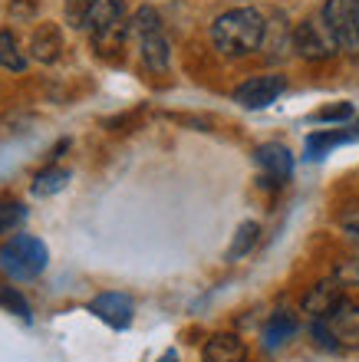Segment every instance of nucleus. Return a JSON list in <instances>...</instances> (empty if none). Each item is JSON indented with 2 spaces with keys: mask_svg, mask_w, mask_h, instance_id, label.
<instances>
[{
  "mask_svg": "<svg viewBox=\"0 0 359 362\" xmlns=\"http://www.w3.org/2000/svg\"><path fill=\"white\" fill-rule=\"evenodd\" d=\"M267 20L254 7H234L211 23V43L221 57H251L264 43Z\"/></svg>",
  "mask_w": 359,
  "mask_h": 362,
  "instance_id": "obj_1",
  "label": "nucleus"
},
{
  "mask_svg": "<svg viewBox=\"0 0 359 362\" xmlns=\"http://www.w3.org/2000/svg\"><path fill=\"white\" fill-rule=\"evenodd\" d=\"M310 329L320 349H330V353L359 349V303L340 296V303L333 306L330 313L317 316Z\"/></svg>",
  "mask_w": 359,
  "mask_h": 362,
  "instance_id": "obj_2",
  "label": "nucleus"
},
{
  "mask_svg": "<svg viewBox=\"0 0 359 362\" xmlns=\"http://www.w3.org/2000/svg\"><path fill=\"white\" fill-rule=\"evenodd\" d=\"M86 30L93 37V47L103 53V57H115L122 49L125 40V7L122 0H93L89 7V17H86Z\"/></svg>",
  "mask_w": 359,
  "mask_h": 362,
  "instance_id": "obj_3",
  "label": "nucleus"
},
{
  "mask_svg": "<svg viewBox=\"0 0 359 362\" xmlns=\"http://www.w3.org/2000/svg\"><path fill=\"white\" fill-rule=\"evenodd\" d=\"M50 250L47 244L33 234H17L0 247V270L13 280H33L47 270Z\"/></svg>",
  "mask_w": 359,
  "mask_h": 362,
  "instance_id": "obj_4",
  "label": "nucleus"
},
{
  "mask_svg": "<svg viewBox=\"0 0 359 362\" xmlns=\"http://www.w3.org/2000/svg\"><path fill=\"white\" fill-rule=\"evenodd\" d=\"M135 37H139V53H142V63L152 73H165L171 66V47L169 37L161 30V17L155 7H139L135 10L132 23H129Z\"/></svg>",
  "mask_w": 359,
  "mask_h": 362,
  "instance_id": "obj_5",
  "label": "nucleus"
},
{
  "mask_svg": "<svg viewBox=\"0 0 359 362\" xmlns=\"http://www.w3.org/2000/svg\"><path fill=\"white\" fill-rule=\"evenodd\" d=\"M290 47L307 63H326V59H333L340 53L336 40H333V33L326 30V23L320 17H310V20H303V23H297L290 33Z\"/></svg>",
  "mask_w": 359,
  "mask_h": 362,
  "instance_id": "obj_6",
  "label": "nucleus"
},
{
  "mask_svg": "<svg viewBox=\"0 0 359 362\" xmlns=\"http://www.w3.org/2000/svg\"><path fill=\"white\" fill-rule=\"evenodd\" d=\"M320 20L333 33L340 53L359 59V27H356V13H353V0H326Z\"/></svg>",
  "mask_w": 359,
  "mask_h": 362,
  "instance_id": "obj_7",
  "label": "nucleus"
},
{
  "mask_svg": "<svg viewBox=\"0 0 359 362\" xmlns=\"http://www.w3.org/2000/svg\"><path fill=\"white\" fill-rule=\"evenodd\" d=\"M287 89V76L274 73V76H254L241 83L234 89V103L241 109H267L270 103H277V95Z\"/></svg>",
  "mask_w": 359,
  "mask_h": 362,
  "instance_id": "obj_8",
  "label": "nucleus"
},
{
  "mask_svg": "<svg viewBox=\"0 0 359 362\" xmlns=\"http://www.w3.org/2000/svg\"><path fill=\"white\" fill-rule=\"evenodd\" d=\"M254 162H257V168L264 172V185H284L293 175V155H290V148L280 142L257 145Z\"/></svg>",
  "mask_w": 359,
  "mask_h": 362,
  "instance_id": "obj_9",
  "label": "nucleus"
},
{
  "mask_svg": "<svg viewBox=\"0 0 359 362\" xmlns=\"http://www.w3.org/2000/svg\"><path fill=\"white\" fill-rule=\"evenodd\" d=\"M89 313H96L103 323L113 326V329H129L135 303H132V296H125V293H99L93 303H89Z\"/></svg>",
  "mask_w": 359,
  "mask_h": 362,
  "instance_id": "obj_10",
  "label": "nucleus"
},
{
  "mask_svg": "<svg viewBox=\"0 0 359 362\" xmlns=\"http://www.w3.org/2000/svg\"><path fill=\"white\" fill-rule=\"evenodd\" d=\"M340 280L336 276H326V280H317V284L303 293V300H300V310L307 316H323V313H330L333 306L340 303V296H343V290H340Z\"/></svg>",
  "mask_w": 359,
  "mask_h": 362,
  "instance_id": "obj_11",
  "label": "nucleus"
},
{
  "mask_svg": "<svg viewBox=\"0 0 359 362\" xmlns=\"http://www.w3.org/2000/svg\"><path fill=\"white\" fill-rule=\"evenodd\" d=\"M247 346L234 333H215L201 349V362H244Z\"/></svg>",
  "mask_w": 359,
  "mask_h": 362,
  "instance_id": "obj_12",
  "label": "nucleus"
},
{
  "mask_svg": "<svg viewBox=\"0 0 359 362\" xmlns=\"http://www.w3.org/2000/svg\"><path fill=\"white\" fill-rule=\"evenodd\" d=\"M297 333H300V316L290 313V310H277V313L267 320L261 339H264V349L274 353V349H280V346L290 343Z\"/></svg>",
  "mask_w": 359,
  "mask_h": 362,
  "instance_id": "obj_13",
  "label": "nucleus"
},
{
  "mask_svg": "<svg viewBox=\"0 0 359 362\" xmlns=\"http://www.w3.org/2000/svg\"><path fill=\"white\" fill-rule=\"evenodd\" d=\"M63 53V33L57 23H40L30 37V57L37 63H57Z\"/></svg>",
  "mask_w": 359,
  "mask_h": 362,
  "instance_id": "obj_14",
  "label": "nucleus"
},
{
  "mask_svg": "<svg viewBox=\"0 0 359 362\" xmlns=\"http://www.w3.org/2000/svg\"><path fill=\"white\" fill-rule=\"evenodd\" d=\"M67 185H69V172H67V168H57V165H50V168L37 172V178H33L30 191H33L37 198H50V194L63 191Z\"/></svg>",
  "mask_w": 359,
  "mask_h": 362,
  "instance_id": "obj_15",
  "label": "nucleus"
},
{
  "mask_svg": "<svg viewBox=\"0 0 359 362\" xmlns=\"http://www.w3.org/2000/svg\"><path fill=\"white\" fill-rule=\"evenodd\" d=\"M257 238H261V224H257V221H244V224L234 230V240H231V247H227V260L247 257L251 247L257 244Z\"/></svg>",
  "mask_w": 359,
  "mask_h": 362,
  "instance_id": "obj_16",
  "label": "nucleus"
},
{
  "mask_svg": "<svg viewBox=\"0 0 359 362\" xmlns=\"http://www.w3.org/2000/svg\"><path fill=\"white\" fill-rule=\"evenodd\" d=\"M0 66L10 69V73H23L27 69V57H23L17 37L7 33V30H0Z\"/></svg>",
  "mask_w": 359,
  "mask_h": 362,
  "instance_id": "obj_17",
  "label": "nucleus"
},
{
  "mask_svg": "<svg viewBox=\"0 0 359 362\" xmlns=\"http://www.w3.org/2000/svg\"><path fill=\"white\" fill-rule=\"evenodd\" d=\"M23 221H27V208L17 198H0V234L20 228Z\"/></svg>",
  "mask_w": 359,
  "mask_h": 362,
  "instance_id": "obj_18",
  "label": "nucleus"
},
{
  "mask_svg": "<svg viewBox=\"0 0 359 362\" xmlns=\"http://www.w3.org/2000/svg\"><path fill=\"white\" fill-rule=\"evenodd\" d=\"M0 306H4L7 313L20 316L23 323H30V303L20 296V290H13V286H0Z\"/></svg>",
  "mask_w": 359,
  "mask_h": 362,
  "instance_id": "obj_19",
  "label": "nucleus"
},
{
  "mask_svg": "<svg viewBox=\"0 0 359 362\" xmlns=\"http://www.w3.org/2000/svg\"><path fill=\"white\" fill-rule=\"evenodd\" d=\"M89 7L93 0H67V23L76 30L86 27V17H89Z\"/></svg>",
  "mask_w": 359,
  "mask_h": 362,
  "instance_id": "obj_20",
  "label": "nucleus"
},
{
  "mask_svg": "<svg viewBox=\"0 0 359 362\" xmlns=\"http://www.w3.org/2000/svg\"><path fill=\"white\" fill-rule=\"evenodd\" d=\"M333 276L340 280V284L346 286H359V257H346L336 264V270H333Z\"/></svg>",
  "mask_w": 359,
  "mask_h": 362,
  "instance_id": "obj_21",
  "label": "nucleus"
},
{
  "mask_svg": "<svg viewBox=\"0 0 359 362\" xmlns=\"http://www.w3.org/2000/svg\"><path fill=\"white\" fill-rule=\"evenodd\" d=\"M353 119V105L343 103V105H326L320 112H313V122H346Z\"/></svg>",
  "mask_w": 359,
  "mask_h": 362,
  "instance_id": "obj_22",
  "label": "nucleus"
},
{
  "mask_svg": "<svg viewBox=\"0 0 359 362\" xmlns=\"http://www.w3.org/2000/svg\"><path fill=\"white\" fill-rule=\"evenodd\" d=\"M340 228H343V234H346V240L359 247V208H346V211H343V214H340Z\"/></svg>",
  "mask_w": 359,
  "mask_h": 362,
  "instance_id": "obj_23",
  "label": "nucleus"
},
{
  "mask_svg": "<svg viewBox=\"0 0 359 362\" xmlns=\"http://www.w3.org/2000/svg\"><path fill=\"white\" fill-rule=\"evenodd\" d=\"M340 142H346V135H340V132H317V135H310V158H317L320 148H333V145H340Z\"/></svg>",
  "mask_w": 359,
  "mask_h": 362,
  "instance_id": "obj_24",
  "label": "nucleus"
},
{
  "mask_svg": "<svg viewBox=\"0 0 359 362\" xmlns=\"http://www.w3.org/2000/svg\"><path fill=\"white\" fill-rule=\"evenodd\" d=\"M353 13H356V27H359V0H353Z\"/></svg>",
  "mask_w": 359,
  "mask_h": 362,
  "instance_id": "obj_25",
  "label": "nucleus"
},
{
  "mask_svg": "<svg viewBox=\"0 0 359 362\" xmlns=\"http://www.w3.org/2000/svg\"><path fill=\"white\" fill-rule=\"evenodd\" d=\"M161 362H175V353H169V356H165V359H161Z\"/></svg>",
  "mask_w": 359,
  "mask_h": 362,
  "instance_id": "obj_26",
  "label": "nucleus"
}]
</instances>
